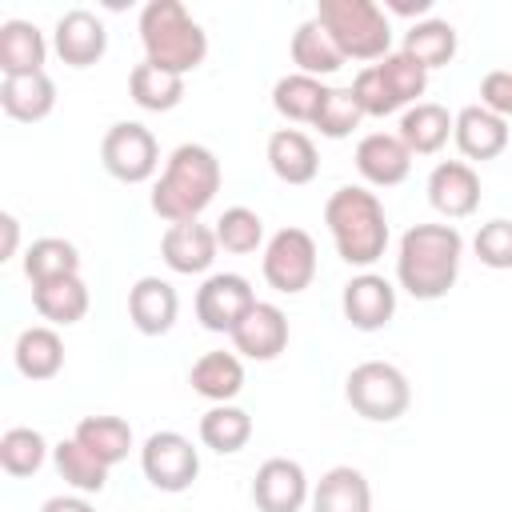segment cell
<instances>
[{"label":"cell","mask_w":512,"mask_h":512,"mask_svg":"<svg viewBox=\"0 0 512 512\" xmlns=\"http://www.w3.org/2000/svg\"><path fill=\"white\" fill-rule=\"evenodd\" d=\"M464 260L456 224H412L396 248V280L412 300H440L452 292Z\"/></svg>","instance_id":"6da1fadb"},{"label":"cell","mask_w":512,"mask_h":512,"mask_svg":"<svg viewBox=\"0 0 512 512\" xmlns=\"http://www.w3.org/2000/svg\"><path fill=\"white\" fill-rule=\"evenodd\" d=\"M220 160L204 144H180L168 152L160 180L152 184V212L168 224H188L200 220V212L216 200L220 192Z\"/></svg>","instance_id":"7a4b0ae2"},{"label":"cell","mask_w":512,"mask_h":512,"mask_svg":"<svg viewBox=\"0 0 512 512\" xmlns=\"http://www.w3.org/2000/svg\"><path fill=\"white\" fill-rule=\"evenodd\" d=\"M324 224L332 232L336 256L352 268H372L388 248L384 204L364 184H340L324 204Z\"/></svg>","instance_id":"3957f363"},{"label":"cell","mask_w":512,"mask_h":512,"mask_svg":"<svg viewBox=\"0 0 512 512\" xmlns=\"http://www.w3.org/2000/svg\"><path fill=\"white\" fill-rule=\"evenodd\" d=\"M140 44H144V60L188 76L204 64L208 56V32L192 20V12L180 0H148L140 8Z\"/></svg>","instance_id":"277c9868"},{"label":"cell","mask_w":512,"mask_h":512,"mask_svg":"<svg viewBox=\"0 0 512 512\" xmlns=\"http://www.w3.org/2000/svg\"><path fill=\"white\" fill-rule=\"evenodd\" d=\"M316 20L332 32L344 60H384L392 52V24L376 0H320Z\"/></svg>","instance_id":"5b68a950"},{"label":"cell","mask_w":512,"mask_h":512,"mask_svg":"<svg viewBox=\"0 0 512 512\" xmlns=\"http://www.w3.org/2000/svg\"><path fill=\"white\" fill-rule=\"evenodd\" d=\"M344 400L352 404L356 416L372 420V424H392L408 412L412 404V384L408 376L388 364V360H364L348 372L344 380Z\"/></svg>","instance_id":"8992f818"},{"label":"cell","mask_w":512,"mask_h":512,"mask_svg":"<svg viewBox=\"0 0 512 512\" xmlns=\"http://www.w3.org/2000/svg\"><path fill=\"white\" fill-rule=\"evenodd\" d=\"M100 164L120 184H144L160 168V144L140 120H116L100 140Z\"/></svg>","instance_id":"52a82bcc"},{"label":"cell","mask_w":512,"mask_h":512,"mask_svg":"<svg viewBox=\"0 0 512 512\" xmlns=\"http://www.w3.org/2000/svg\"><path fill=\"white\" fill-rule=\"evenodd\" d=\"M264 280L268 288L284 292V296H300L312 280H316V240L304 228H280L268 236L264 256H260Z\"/></svg>","instance_id":"ba28073f"},{"label":"cell","mask_w":512,"mask_h":512,"mask_svg":"<svg viewBox=\"0 0 512 512\" xmlns=\"http://www.w3.org/2000/svg\"><path fill=\"white\" fill-rule=\"evenodd\" d=\"M140 468H144V480L156 492H184L200 476V452H196V444L184 432L160 428V432H152L144 440Z\"/></svg>","instance_id":"9c48e42d"},{"label":"cell","mask_w":512,"mask_h":512,"mask_svg":"<svg viewBox=\"0 0 512 512\" xmlns=\"http://www.w3.org/2000/svg\"><path fill=\"white\" fill-rule=\"evenodd\" d=\"M252 304H256V292L240 272H212L196 288V320L208 332H228L232 336V328L248 316Z\"/></svg>","instance_id":"30bf717a"},{"label":"cell","mask_w":512,"mask_h":512,"mask_svg":"<svg viewBox=\"0 0 512 512\" xmlns=\"http://www.w3.org/2000/svg\"><path fill=\"white\" fill-rule=\"evenodd\" d=\"M312 500V484L300 460L268 456L252 476V504L256 512H300Z\"/></svg>","instance_id":"8fae6325"},{"label":"cell","mask_w":512,"mask_h":512,"mask_svg":"<svg viewBox=\"0 0 512 512\" xmlns=\"http://www.w3.org/2000/svg\"><path fill=\"white\" fill-rule=\"evenodd\" d=\"M340 308L356 332H380L396 316V288H392V280H384L376 272H360L344 284Z\"/></svg>","instance_id":"7c38bea8"},{"label":"cell","mask_w":512,"mask_h":512,"mask_svg":"<svg viewBox=\"0 0 512 512\" xmlns=\"http://www.w3.org/2000/svg\"><path fill=\"white\" fill-rule=\"evenodd\" d=\"M288 348V316L280 304L256 300L248 316L232 328V352L244 360H276Z\"/></svg>","instance_id":"4fadbf2b"},{"label":"cell","mask_w":512,"mask_h":512,"mask_svg":"<svg viewBox=\"0 0 512 512\" xmlns=\"http://www.w3.org/2000/svg\"><path fill=\"white\" fill-rule=\"evenodd\" d=\"M428 204L444 220H464L480 208V176L468 160H440L428 172Z\"/></svg>","instance_id":"5bb4252c"},{"label":"cell","mask_w":512,"mask_h":512,"mask_svg":"<svg viewBox=\"0 0 512 512\" xmlns=\"http://www.w3.org/2000/svg\"><path fill=\"white\" fill-rule=\"evenodd\" d=\"M52 48H56V56H60L64 64L88 68V64H96V60L108 52V28H104V20H100L96 12H88V8H68V12L56 20V28H52Z\"/></svg>","instance_id":"9a60e30c"},{"label":"cell","mask_w":512,"mask_h":512,"mask_svg":"<svg viewBox=\"0 0 512 512\" xmlns=\"http://www.w3.org/2000/svg\"><path fill=\"white\" fill-rule=\"evenodd\" d=\"M216 248H220L216 228H208V224H200V220L168 224L164 236H160V256H164V264H168L172 272H180V276H200V272H208L212 260H216Z\"/></svg>","instance_id":"2e32d148"},{"label":"cell","mask_w":512,"mask_h":512,"mask_svg":"<svg viewBox=\"0 0 512 512\" xmlns=\"http://www.w3.org/2000/svg\"><path fill=\"white\" fill-rule=\"evenodd\" d=\"M356 172L372 188H396L412 172V152L396 132H368L356 144Z\"/></svg>","instance_id":"e0dca14e"},{"label":"cell","mask_w":512,"mask_h":512,"mask_svg":"<svg viewBox=\"0 0 512 512\" xmlns=\"http://www.w3.org/2000/svg\"><path fill=\"white\" fill-rule=\"evenodd\" d=\"M180 316V296L168 280L160 276H140L132 288H128V320L140 336H164L172 332Z\"/></svg>","instance_id":"ac0fdd59"},{"label":"cell","mask_w":512,"mask_h":512,"mask_svg":"<svg viewBox=\"0 0 512 512\" xmlns=\"http://www.w3.org/2000/svg\"><path fill=\"white\" fill-rule=\"evenodd\" d=\"M268 168L276 172V180L284 184H312L320 172V152L312 144V136H304L300 128H276L268 136Z\"/></svg>","instance_id":"d6986e66"},{"label":"cell","mask_w":512,"mask_h":512,"mask_svg":"<svg viewBox=\"0 0 512 512\" xmlns=\"http://www.w3.org/2000/svg\"><path fill=\"white\" fill-rule=\"evenodd\" d=\"M312 512H372V484L360 468L336 464L312 484Z\"/></svg>","instance_id":"ffe728a7"},{"label":"cell","mask_w":512,"mask_h":512,"mask_svg":"<svg viewBox=\"0 0 512 512\" xmlns=\"http://www.w3.org/2000/svg\"><path fill=\"white\" fill-rule=\"evenodd\" d=\"M452 140H456V148H460L468 160H496V156L508 148V120L492 116V112L480 108V104H468V108L456 112Z\"/></svg>","instance_id":"44dd1931"},{"label":"cell","mask_w":512,"mask_h":512,"mask_svg":"<svg viewBox=\"0 0 512 512\" xmlns=\"http://www.w3.org/2000/svg\"><path fill=\"white\" fill-rule=\"evenodd\" d=\"M188 384H192L196 396H204V400H212V404H232V400L244 392V360H240L236 352H224V348L204 352V356L192 364Z\"/></svg>","instance_id":"7402d4cb"},{"label":"cell","mask_w":512,"mask_h":512,"mask_svg":"<svg viewBox=\"0 0 512 512\" xmlns=\"http://www.w3.org/2000/svg\"><path fill=\"white\" fill-rule=\"evenodd\" d=\"M452 124H456V116H448L444 104H436V100H420V104L404 108L396 136L404 140V148H408L412 156H432V152H440V148L448 144Z\"/></svg>","instance_id":"603a6c76"},{"label":"cell","mask_w":512,"mask_h":512,"mask_svg":"<svg viewBox=\"0 0 512 512\" xmlns=\"http://www.w3.org/2000/svg\"><path fill=\"white\" fill-rule=\"evenodd\" d=\"M48 40L32 20H4L0 24V72L4 76H28L44 72Z\"/></svg>","instance_id":"cb8c5ba5"},{"label":"cell","mask_w":512,"mask_h":512,"mask_svg":"<svg viewBox=\"0 0 512 512\" xmlns=\"http://www.w3.org/2000/svg\"><path fill=\"white\" fill-rule=\"evenodd\" d=\"M0 108L20 120V124H36L56 108V84L48 72H28V76H4L0 84Z\"/></svg>","instance_id":"d4e9b609"},{"label":"cell","mask_w":512,"mask_h":512,"mask_svg":"<svg viewBox=\"0 0 512 512\" xmlns=\"http://www.w3.org/2000/svg\"><path fill=\"white\" fill-rule=\"evenodd\" d=\"M12 360H16V372L28 376V380H52L60 368H64V340L52 324H32L16 336V348H12Z\"/></svg>","instance_id":"484cf974"},{"label":"cell","mask_w":512,"mask_h":512,"mask_svg":"<svg viewBox=\"0 0 512 512\" xmlns=\"http://www.w3.org/2000/svg\"><path fill=\"white\" fill-rule=\"evenodd\" d=\"M292 64H296V72H304V76H332V72H340L348 60H344V52L336 48V40H332V32L316 20V16H308L296 32H292Z\"/></svg>","instance_id":"4316f807"},{"label":"cell","mask_w":512,"mask_h":512,"mask_svg":"<svg viewBox=\"0 0 512 512\" xmlns=\"http://www.w3.org/2000/svg\"><path fill=\"white\" fill-rule=\"evenodd\" d=\"M32 308L48 320V324H76L88 316V284L80 276H60V280H44L32 284Z\"/></svg>","instance_id":"83f0119b"},{"label":"cell","mask_w":512,"mask_h":512,"mask_svg":"<svg viewBox=\"0 0 512 512\" xmlns=\"http://www.w3.org/2000/svg\"><path fill=\"white\" fill-rule=\"evenodd\" d=\"M128 96L144 112H172L184 100V76H176V72H168L152 60H140L128 76Z\"/></svg>","instance_id":"f1b7e54d"},{"label":"cell","mask_w":512,"mask_h":512,"mask_svg":"<svg viewBox=\"0 0 512 512\" xmlns=\"http://www.w3.org/2000/svg\"><path fill=\"white\" fill-rule=\"evenodd\" d=\"M404 56H412L420 68H444L452 56H456V28L448 20H416L408 32H404V44H400Z\"/></svg>","instance_id":"f546056e"},{"label":"cell","mask_w":512,"mask_h":512,"mask_svg":"<svg viewBox=\"0 0 512 512\" xmlns=\"http://www.w3.org/2000/svg\"><path fill=\"white\" fill-rule=\"evenodd\" d=\"M324 96H328V84H320L316 76H304V72H288L272 84V108L292 124H312Z\"/></svg>","instance_id":"4dcf8cb0"},{"label":"cell","mask_w":512,"mask_h":512,"mask_svg":"<svg viewBox=\"0 0 512 512\" xmlns=\"http://www.w3.org/2000/svg\"><path fill=\"white\" fill-rule=\"evenodd\" d=\"M248 440H252V416L244 408H236V404H212L200 416V444L204 448H212L220 456H232Z\"/></svg>","instance_id":"1f68e13d"},{"label":"cell","mask_w":512,"mask_h":512,"mask_svg":"<svg viewBox=\"0 0 512 512\" xmlns=\"http://www.w3.org/2000/svg\"><path fill=\"white\" fill-rule=\"evenodd\" d=\"M52 464H56L60 480H64V484H72L80 496L104 492V484H108V464H104V460H96V456H92L76 436L60 440V444L52 448Z\"/></svg>","instance_id":"d6a6232c"},{"label":"cell","mask_w":512,"mask_h":512,"mask_svg":"<svg viewBox=\"0 0 512 512\" xmlns=\"http://www.w3.org/2000/svg\"><path fill=\"white\" fill-rule=\"evenodd\" d=\"M24 276L32 284H44V280H60V276H80V252L72 240L64 236H40L28 244L24 252Z\"/></svg>","instance_id":"836d02e7"},{"label":"cell","mask_w":512,"mask_h":512,"mask_svg":"<svg viewBox=\"0 0 512 512\" xmlns=\"http://www.w3.org/2000/svg\"><path fill=\"white\" fill-rule=\"evenodd\" d=\"M72 436H76L96 460H104L108 468L120 464V460H128V452H132V428H128V420H120V416H84Z\"/></svg>","instance_id":"e575fe53"},{"label":"cell","mask_w":512,"mask_h":512,"mask_svg":"<svg viewBox=\"0 0 512 512\" xmlns=\"http://www.w3.org/2000/svg\"><path fill=\"white\" fill-rule=\"evenodd\" d=\"M48 440L36 432V428H24V424H16V428H8L4 436H0V468L8 472V476H36L40 468H44V460H48Z\"/></svg>","instance_id":"d590c367"},{"label":"cell","mask_w":512,"mask_h":512,"mask_svg":"<svg viewBox=\"0 0 512 512\" xmlns=\"http://www.w3.org/2000/svg\"><path fill=\"white\" fill-rule=\"evenodd\" d=\"M372 68L380 72V80H384V88L392 92L396 108L420 104V96H424V88H428V68H420V64H416L412 56H404V52H388V56L376 60Z\"/></svg>","instance_id":"8d00e7d4"},{"label":"cell","mask_w":512,"mask_h":512,"mask_svg":"<svg viewBox=\"0 0 512 512\" xmlns=\"http://www.w3.org/2000/svg\"><path fill=\"white\" fill-rule=\"evenodd\" d=\"M216 240L224 252H236V256H248L264 244V220L260 212L236 204V208H224L220 220H216Z\"/></svg>","instance_id":"74e56055"},{"label":"cell","mask_w":512,"mask_h":512,"mask_svg":"<svg viewBox=\"0 0 512 512\" xmlns=\"http://www.w3.org/2000/svg\"><path fill=\"white\" fill-rule=\"evenodd\" d=\"M360 120H364V112H360V104L352 96V84H348V88H328L312 128H320V136H328V140H344L360 128Z\"/></svg>","instance_id":"f35d334b"},{"label":"cell","mask_w":512,"mask_h":512,"mask_svg":"<svg viewBox=\"0 0 512 512\" xmlns=\"http://www.w3.org/2000/svg\"><path fill=\"white\" fill-rule=\"evenodd\" d=\"M472 252L480 256L484 268H496V272L512 268V220L496 216V220L480 224L472 236Z\"/></svg>","instance_id":"ab89813d"},{"label":"cell","mask_w":512,"mask_h":512,"mask_svg":"<svg viewBox=\"0 0 512 512\" xmlns=\"http://www.w3.org/2000/svg\"><path fill=\"white\" fill-rule=\"evenodd\" d=\"M352 96H356V104H360L364 116H392V112H400L396 100H392V92L384 88V80H380V72H376L372 64L356 72V80H352Z\"/></svg>","instance_id":"60d3db41"},{"label":"cell","mask_w":512,"mask_h":512,"mask_svg":"<svg viewBox=\"0 0 512 512\" xmlns=\"http://www.w3.org/2000/svg\"><path fill=\"white\" fill-rule=\"evenodd\" d=\"M480 108H488V112L500 116V120L512 116V72L496 68V72H488V76L480 80Z\"/></svg>","instance_id":"b9f144b4"},{"label":"cell","mask_w":512,"mask_h":512,"mask_svg":"<svg viewBox=\"0 0 512 512\" xmlns=\"http://www.w3.org/2000/svg\"><path fill=\"white\" fill-rule=\"evenodd\" d=\"M380 8H384V12H392V16H416V20H428L432 0H384Z\"/></svg>","instance_id":"7bdbcfd3"},{"label":"cell","mask_w":512,"mask_h":512,"mask_svg":"<svg viewBox=\"0 0 512 512\" xmlns=\"http://www.w3.org/2000/svg\"><path fill=\"white\" fill-rule=\"evenodd\" d=\"M40 512H96V508L76 492V496H48V500L40 504Z\"/></svg>","instance_id":"ee69618b"},{"label":"cell","mask_w":512,"mask_h":512,"mask_svg":"<svg viewBox=\"0 0 512 512\" xmlns=\"http://www.w3.org/2000/svg\"><path fill=\"white\" fill-rule=\"evenodd\" d=\"M0 228H4V244H0V260L16 256V240H20V220L12 212H0Z\"/></svg>","instance_id":"f6af8a7d"}]
</instances>
